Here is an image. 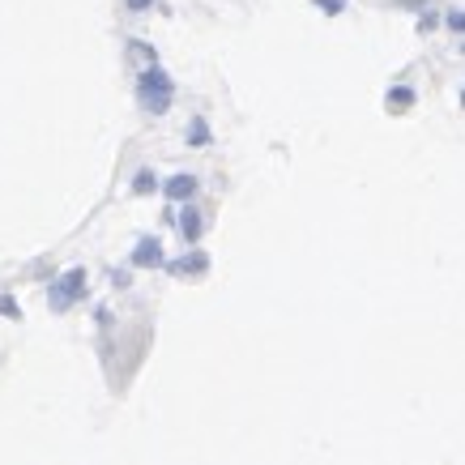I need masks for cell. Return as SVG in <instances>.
<instances>
[{
	"mask_svg": "<svg viewBox=\"0 0 465 465\" xmlns=\"http://www.w3.org/2000/svg\"><path fill=\"white\" fill-rule=\"evenodd\" d=\"M205 252H192V256H180L175 265H171V274H205Z\"/></svg>",
	"mask_w": 465,
	"mask_h": 465,
	"instance_id": "6",
	"label": "cell"
},
{
	"mask_svg": "<svg viewBox=\"0 0 465 465\" xmlns=\"http://www.w3.org/2000/svg\"><path fill=\"white\" fill-rule=\"evenodd\" d=\"M154 188H158V175H154V171H137L133 192H141V197H145V192H154Z\"/></svg>",
	"mask_w": 465,
	"mask_h": 465,
	"instance_id": "8",
	"label": "cell"
},
{
	"mask_svg": "<svg viewBox=\"0 0 465 465\" xmlns=\"http://www.w3.org/2000/svg\"><path fill=\"white\" fill-rule=\"evenodd\" d=\"M414 103V90L410 86H397V90H388V111H406Z\"/></svg>",
	"mask_w": 465,
	"mask_h": 465,
	"instance_id": "7",
	"label": "cell"
},
{
	"mask_svg": "<svg viewBox=\"0 0 465 465\" xmlns=\"http://www.w3.org/2000/svg\"><path fill=\"white\" fill-rule=\"evenodd\" d=\"M137 90H141V107L150 111V115H162L171 107V94H175V86H171V77H167L162 68H145Z\"/></svg>",
	"mask_w": 465,
	"mask_h": 465,
	"instance_id": "1",
	"label": "cell"
},
{
	"mask_svg": "<svg viewBox=\"0 0 465 465\" xmlns=\"http://www.w3.org/2000/svg\"><path fill=\"white\" fill-rule=\"evenodd\" d=\"M162 192L171 201H188L192 192H197V175H171L167 184H162Z\"/></svg>",
	"mask_w": 465,
	"mask_h": 465,
	"instance_id": "5",
	"label": "cell"
},
{
	"mask_svg": "<svg viewBox=\"0 0 465 465\" xmlns=\"http://www.w3.org/2000/svg\"><path fill=\"white\" fill-rule=\"evenodd\" d=\"M461 52H465V47H461Z\"/></svg>",
	"mask_w": 465,
	"mask_h": 465,
	"instance_id": "14",
	"label": "cell"
},
{
	"mask_svg": "<svg viewBox=\"0 0 465 465\" xmlns=\"http://www.w3.org/2000/svg\"><path fill=\"white\" fill-rule=\"evenodd\" d=\"M86 295V269H68V274L52 286V307L56 312H64V307H73Z\"/></svg>",
	"mask_w": 465,
	"mask_h": 465,
	"instance_id": "2",
	"label": "cell"
},
{
	"mask_svg": "<svg viewBox=\"0 0 465 465\" xmlns=\"http://www.w3.org/2000/svg\"><path fill=\"white\" fill-rule=\"evenodd\" d=\"M188 145H209V129H205V120H192V129H188Z\"/></svg>",
	"mask_w": 465,
	"mask_h": 465,
	"instance_id": "9",
	"label": "cell"
},
{
	"mask_svg": "<svg viewBox=\"0 0 465 465\" xmlns=\"http://www.w3.org/2000/svg\"><path fill=\"white\" fill-rule=\"evenodd\" d=\"M124 5H129V13H145V9L154 5V0H124Z\"/></svg>",
	"mask_w": 465,
	"mask_h": 465,
	"instance_id": "12",
	"label": "cell"
},
{
	"mask_svg": "<svg viewBox=\"0 0 465 465\" xmlns=\"http://www.w3.org/2000/svg\"><path fill=\"white\" fill-rule=\"evenodd\" d=\"M201 231H205V218H201V209H180V235L188 239V243H197L201 239Z\"/></svg>",
	"mask_w": 465,
	"mask_h": 465,
	"instance_id": "4",
	"label": "cell"
},
{
	"mask_svg": "<svg viewBox=\"0 0 465 465\" xmlns=\"http://www.w3.org/2000/svg\"><path fill=\"white\" fill-rule=\"evenodd\" d=\"M448 26H453V30H465V13H461V9L448 13Z\"/></svg>",
	"mask_w": 465,
	"mask_h": 465,
	"instance_id": "11",
	"label": "cell"
},
{
	"mask_svg": "<svg viewBox=\"0 0 465 465\" xmlns=\"http://www.w3.org/2000/svg\"><path fill=\"white\" fill-rule=\"evenodd\" d=\"M316 9H321V13H329V17H337L341 9H346V0H316Z\"/></svg>",
	"mask_w": 465,
	"mask_h": 465,
	"instance_id": "10",
	"label": "cell"
},
{
	"mask_svg": "<svg viewBox=\"0 0 465 465\" xmlns=\"http://www.w3.org/2000/svg\"><path fill=\"white\" fill-rule=\"evenodd\" d=\"M129 260H133L137 269H158L167 256H162V243H158V239H141L137 248H133V256H129Z\"/></svg>",
	"mask_w": 465,
	"mask_h": 465,
	"instance_id": "3",
	"label": "cell"
},
{
	"mask_svg": "<svg viewBox=\"0 0 465 465\" xmlns=\"http://www.w3.org/2000/svg\"><path fill=\"white\" fill-rule=\"evenodd\" d=\"M0 312H5V316H17V307H13V299H0Z\"/></svg>",
	"mask_w": 465,
	"mask_h": 465,
	"instance_id": "13",
	"label": "cell"
}]
</instances>
